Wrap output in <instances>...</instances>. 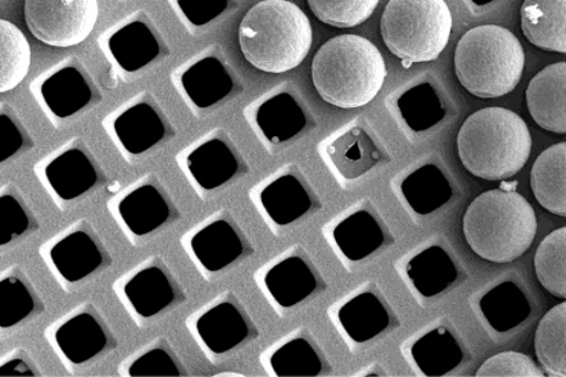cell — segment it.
<instances>
[{
  "instance_id": "5b68a950",
  "label": "cell",
  "mask_w": 566,
  "mask_h": 377,
  "mask_svg": "<svg viewBox=\"0 0 566 377\" xmlns=\"http://www.w3.org/2000/svg\"><path fill=\"white\" fill-rule=\"evenodd\" d=\"M524 65L523 46L503 27L473 28L457 46V76L474 97L491 100L512 93L523 76Z\"/></svg>"
},
{
  "instance_id": "603a6c76",
  "label": "cell",
  "mask_w": 566,
  "mask_h": 377,
  "mask_svg": "<svg viewBox=\"0 0 566 377\" xmlns=\"http://www.w3.org/2000/svg\"><path fill=\"white\" fill-rule=\"evenodd\" d=\"M261 364L269 376H318L324 370L321 348L311 332L295 329L262 353Z\"/></svg>"
},
{
  "instance_id": "cb8c5ba5",
  "label": "cell",
  "mask_w": 566,
  "mask_h": 377,
  "mask_svg": "<svg viewBox=\"0 0 566 377\" xmlns=\"http://www.w3.org/2000/svg\"><path fill=\"white\" fill-rule=\"evenodd\" d=\"M526 104L543 129L566 134V63L548 65L532 78Z\"/></svg>"
},
{
  "instance_id": "44dd1931",
  "label": "cell",
  "mask_w": 566,
  "mask_h": 377,
  "mask_svg": "<svg viewBox=\"0 0 566 377\" xmlns=\"http://www.w3.org/2000/svg\"><path fill=\"white\" fill-rule=\"evenodd\" d=\"M250 199L272 229L290 227L316 205L315 191L298 167L284 166L250 190Z\"/></svg>"
},
{
  "instance_id": "7bdbcfd3",
  "label": "cell",
  "mask_w": 566,
  "mask_h": 377,
  "mask_svg": "<svg viewBox=\"0 0 566 377\" xmlns=\"http://www.w3.org/2000/svg\"><path fill=\"white\" fill-rule=\"evenodd\" d=\"M0 376H43L41 365L25 347H15L0 358Z\"/></svg>"
},
{
  "instance_id": "9a60e30c",
  "label": "cell",
  "mask_w": 566,
  "mask_h": 377,
  "mask_svg": "<svg viewBox=\"0 0 566 377\" xmlns=\"http://www.w3.org/2000/svg\"><path fill=\"white\" fill-rule=\"evenodd\" d=\"M103 126L128 160L160 148L177 135L171 116L150 92L138 93L117 106L105 117Z\"/></svg>"
},
{
  "instance_id": "277c9868",
  "label": "cell",
  "mask_w": 566,
  "mask_h": 377,
  "mask_svg": "<svg viewBox=\"0 0 566 377\" xmlns=\"http://www.w3.org/2000/svg\"><path fill=\"white\" fill-rule=\"evenodd\" d=\"M534 207L517 191L496 189L480 195L463 218L470 249L493 263L523 256L536 238Z\"/></svg>"
},
{
  "instance_id": "30bf717a",
  "label": "cell",
  "mask_w": 566,
  "mask_h": 377,
  "mask_svg": "<svg viewBox=\"0 0 566 377\" xmlns=\"http://www.w3.org/2000/svg\"><path fill=\"white\" fill-rule=\"evenodd\" d=\"M39 255L65 291L86 283L114 264L108 244L86 218L54 234L41 245Z\"/></svg>"
},
{
  "instance_id": "d6986e66",
  "label": "cell",
  "mask_w": 566,
  "mask_h": 377,
  "mask_svg": "<svg viewBox=\"0 0 566 377\" xmlns=\"http://www.w3.org/2000/svg\"><path fill=\"white\" fill-rule=\"evenodd\" d=\"M101 49L123 75H134L166 59L168 46L158 24L139 10L99 38Z\"/></svg>"
},
{
  "instance_id": "2e32d148",
  "label": "cell",
  "mask_w": 566,
  "mask_h": 377,
  "mask_svg": "<svg viewBox=\"0 0 566 377\" xmlns=\"http://www.w3.org/2000/svg\"><path fill=\"white\" fill-rule=\"evenodd\" d=\"M31 90L44 114L55 123L84 114L104 100L93 73L76 57L61 61L43 72L32 82Z\"/></svg>"
},
{
  "instance_id": "836d02e7",
  "label": "cell",
  "mask_w": 566,
  "mask_h": 377,
  "mask_svg": "<svg viewBox=\"0 0 566 377\" xmlns=\"http://www.w3.org/2000/svg\"><path fill=\"white\" fill-rule=\"evenodd\" d=\"M408 275L419 294L431 297L447 290L457 280L458 270L440 247H430L409 262Z\"/></svg>"
},
{
  "instance_id": "5bb4252c",
  "label": "cell",
  "mask_w": 566,
  "mask_h": 377,
  "mask_svg": "<svg viewBox=\"0 0 566 377\" xmlns=\"http://www.w3.org/2000/svg\"><path fill=\"white\" fill-rule=\"evenodd\" d=\"M108 210L133 244L181 218L176 197L156 172L145 174L112 197Z\"/></svg>"
},
{
  "instance_id": "e575fe53",
  "label": "cell",
  "mask_w": 566,
  "mask_h": 377,
  "mask_svg": "<svg viewBox=\"0 0 566 377\" xmlns=\"http://www.w3.org/2000/svg\"><path fill=\"white\" fill-rule=\"evenodd\" d=\"M412 357L424 376H446L462 362V350L451 332L434 329L415 343Z\"/></svg>"
},
{
  "instance_id": "d4e9b609",
  "label": "cell",
  "mask_w": 566,
  "mask_h": 377,
  "mask_svg": "<svg viewBox=\"0 0 566 377\" xmlns=\"http://www.w3.org/2000/svg\"><path fill=\"white\" fill-rule=\"evenodd\" d=\"M46 313L42 292L20 264L0 273V329L9 331Z\"/></svg>"
},
{
  "instance_id": "484cf974",
  "label": "cell",
  "mask_w": 566,
  "mask_h": 377,
  "mask_svg": "<svg viewBox=\"0 0 566 377\" xmlns=\"http://www.w3.org/2000/svg\"><path fill=\"white\" fill-rule=\"evenodd\" d=\"M521 27L534 46L566 54V0H524Z\"/></svg>"
},
{
  "instance_id": "52a82bcc",
  "label": "cell",
  "mask_w": 566,
  "mask_h": 377,
  "mask_svg": "<svg viewBox=\"0 0 566 377\" xmlns=\"http://www.w3.org/2000/svg\"><path fill=\"white\" fill-rule=\"evenodd\" d=\"M179 243L207 281L221 277L255 253L251 235L228 208H220L196 223Z\"/></svg>"
},
{
  "instance_id": "8992f818",
  "label": "cell",
  "mask_w": 566,
  "mask_h": 377,
  "mask_svg": "<svg viewBox=\"0 0 566 377\" xmlns=\"http://www.w3.org/2000/svg\"><path fill=\"white\" fill-rule=\"evenodd\" d=\"M380 32L397 57L429 63L440 57L450 41L452 13L446 0H390Z\"/></svg>"
},
{
  "instance_id": "ba28073f",
  "label": "cell",
  "mask_w": 566,
  "mask_h": 377,
  "mask_svg": "<svg viewBox=\"0 0 566 377\" xmlns=\"http://www.w3.org/2000/svg\"><path fill=\"white\" fill-rule=\"evenodd\" d=\"M117 300L139 326L188 301L182 281L160 253L144 259L112 285Z\"/></svg>"
},
{
  "instance_id": "ab89813d",
  "label": "cell",
  "mask_w": 566,
  "mask_h": 377,
  "mask_svg": "<svg viewBox=\"0 0 566 377\" xmlns=\"http://www.w3.org/2000/svg\"><path fill=\"white\" fill-rule=\"evenodd\" d=\"M35 148L30 128L13 106L0 104V165L17 159Z\"/></svg>"
},
{
  "instance_id": "e0dca14e",
  "label": "cell",
  "mask_w": 566,
  "mask_h": 377,
  "mask_svg": "<svg viewBox=\"0 0 566 377\" xmlns=\"http://www.w3.org/2000/svg\"><path fill=\"white\" fill-rule=\"evenodd\" d=\"M171 82L195 114L214 109L244 90L242 77L218 48L207 49L179 65Z\"/></svg>"
},
{
  "instance_id": "9c48e42d",
  "label": "cell",
  "mask_w": 566,
  "mask_h": 377,
  "mask_svg": "<svg viewBox=\"0 0 566 377\" xmlns=\"http://www.w3.org/2000/svg\"><path fill=\"white\" fill-rule=\"evenodd\" d=\"M44 336L72 373L99 362L119 347L114 326L93 302H83L61 315L48 326Z\"/></svg>"
},
{
  "instance_id": "60d3db41",
  "label": "cell",
  "mask_w": 566,
  "mask_h": 377,
  "mask_svg": "<svg viewBox=\"0 0 566 377\" xmlns=\"http://www.w3.org/2000/svg\"><path fill=\"white\" fill-rule=\"evenodd\" d=\"M478 376H545V374L524 354L506 352L486 359L478 370Z\"/></svg>"
},
{
  "instance_id": "4dcf8cb0",
  "label": "cell",
  "mask_w": 566,
  "mask_h": 377,
  "mask_svg": "<svg viewBox=\"0 0 566 377\" xmlns=\"http://www.w3.org/2000/svg\"><path fill=\"white\" fill-rule=\"evenodd\" d=\"M338 249L350 261H361L384 244L385 234L379 222L368 211H357L340 222L333 233Z\"/></svg>"
},
{
  "instance_id": "7a4b0ae2",
  "label": "cell",
  "mask_w": 566,
  "mask_h": 377,
  "mask_svg": "<svg viewBox=\"0 0 566 377\" xmlns=\"http://www.w3.org/2000/svg\"><path fill=\"white\" fill-rule=\"evenodd\" d=\"M462 165L485 181H506L523 170L532 151L528 126L506 108L475 112L458 134Z\"/></svg>"
},
{
  "instance_id": "74e56055",
  "label": "cell",
  "mask_w": 566,
  "mask_h": 377,
  "mask_svg": "<svg viewBox=\"0 0 566 377\" xmlns=\"http://www.w3.org/2000/svg\"><path fill=\"white\" fill-rule=\"evenodd\" d=\"M535 270L551 294L566 300V227L554 230L537 247Z\"/></svg>"
},
{
  "instance_id": "f1b7e54d",
  "label": "cell",
  "mask_w": 566,
  "mask_h": 377,
  "mask_svg": "<svg viewBox=\"0 0 566 377\" xmlns=\"http://www.w3.org/2000/svg\"><path fill=\"white\" fill-rule=\"evenodd\" d=\"M41 217L19 187L6 182L0 187V247L21 241L39 232Z\"/></svg>"
},
{
  "instance_id": "8d00e7d4",
  "label": "cell",
  "mask_w": 566,
  "mask_h": 377,
  "mask_svg": "<svg viewBox=\"0 0 566 377\" xmlns=\"http://www.w3.org/2000/svg\"><path fill=\"white\" fill-rule=\"evenodd\" d=\"M409 207L420 216L439 210L452 197L448 179L436 167H423L401 185Z\"/></svg>"
},
{
  "instance_id": "ac0fdd59",
  "label": "cell",
  "mask_w": 566,
  "mask_h": 377,
  "mask_svg": "<svg viewBox=\"0 0 566 377\" xmlns=\"http://www.w3.org/2000/svg\"><path fill=\"white\" fill-rule=\"evenodd\" d=\"M99 17L98 0H25L28 30L52 48H74L92 35Z\"/></svg>"
},
{
  "instance_id": "3957f363",
  "label": "cell",
  "mask_w": 566,
  "mask_h": 377,
  "mask_svg": "<svg viewBox=\"0 0 566 377\" xmlns=\"http://www.w3.org/2000/svg\"><path fill=\"white\" fill-rule=\"evenodd\" d=\"M388 76L382 54L368 39L340 35L318 50L312 81L325 103L344 109L371 103Z\"/></svg>"
},
{
  "instance_id": "83f0119b",
  "label": "cell",
  "mask_w": 566,
  "mask_h": 377,
  "mask_svg": "<svg viewBox=\"0 0 566 377\" xmlns=\"http://www.w3.org/2000/svg\"><path fill=\"white\" fill-rule=\"evenodd\" d=\"M119 375L122 377H179L188 376L189 370L171 341L166 335H160L123 359Z\"/></svg>"
},
{
  "instance_id": "f546056e",
  "label": "cell",
  "mask_w": 566,
  "mask_h": 377,
  "mask_svg": "<svg viewBox=\"0 0 566 377\" xmlns=\"http://www.w3.org/2000/svg\"><path fill=\"white\" fill-rule=\"evenodd\" d=\"M339 323L353 342L364 343L382 334L389 326V313L373 294L353 297L338 313Z\"/></svg>"
},
{
  "instance_id": "7c38bea8",
  "label": "cell",
  "mask_w": 566,
  "mask_h": 377,
  "mask_svg": "<svg viewBox=\"0 0 566 377\" xmlns=\"http://www.w3.org/2000/svg\"><path fill=\"white\" fill-rule=\"evenodd\" d=\"M179 170L196 193L207 197L251 172L244 151L227 128L210 129L177 155Z\"/></svg>"
},
{
  "instance_id": "ffe728a7",
  "label": "cell",
  "mask_w": 566,
  "mask_h": 377,
  "mask_svg": "<svg viewBox=\"0 0 566 377\" xmlns=\"http://www.w3.org/2000/svg\"><path fill=\"white\" fill-rule=\"evenodd\" d=\"M254 279L258 289L277 312L301 305L321 286L315 264L302 245L291 247L263 264Z\"/></svg>"
},
{
  "instance_id": "6da1fadb",
  "label": "cell",
  "mask_w": 566,
  "mask_h": 377,
  "mask_svg": "<svg viewBox=\"0 0 566 377\" xmlns=\"http://www.w3.org/2000/svg\"><path fill=\"white\" fill-rule=\"evenodd\" d=\"M310 19L290 0H262L252 6L239 25L244 59L266 73H284L304 63L311 52Z\"/></svg>"
},
{
  "instance_id": "1f68e13d",
  "label": "cell",
  "mask_w": 566,
  "mask_h": 377,
  "mask_svg": "<svg viewBox=\"0 0 566 377\" xmlns=\"http://www.w3.org/2000/svg\"><path fill=\"white\" fill-rule=\"evenodd\" d=\"M32 52L24 32L13 22L0 21V93L20 86L30 72Z\"/></svg>"
},
{
  "instance_id": "7402d4cb",
  "label": "cell",
  "mask_w": 566,
  "mask_h": 377,
  "mask_svg": "<svg viewBox=\"0 0 566 377\" xmlns=\"http://www.w3.org/2000/svg\"><path fill=\"white\" fill-rule=\"evenodd\" d=\"M244 117L268 148L289 143L305 126V117L293 95L273 90L245 106Z\"/></svg>"
},
{
  "instance_id": "d6a6232c",
  "label": "cell",
  "mask_w": 566,
  "mask_h": 377,
  "mask_svg": "<svg viewBox=\"0 0 566 377\" xmlns=\"http://www.w3.org/2000/svg\"><path fill=\"white\" fill-rule=\"evenodd\" d=\"M535 352L547 374L566 377V302L553 307L541 320Z\"/></svg>"
},
{
  "instance_id": "8fae6325",
  "label": "cell",
  "mask_w": 566,
  "mask_h": 377,
  "mask_svg": "<svg viewBox=\"0 0 566 377\" xmlns=\"http://www.w3.org/2000/svg\"><path fill=\"white\" fill-rule=\"evenodd\" d=\"M35 174L61 208L80 201L109 181L103 161L82 137L65 140L35 166Z\"/></svg>"
},
{
  "instance_id": "4fadbf2b",
  "label": "cell",
  "mask_w": 566,
  "mask_h": 377,
  "mask_svg": "<svg viewBox=\"0 0 566 377\" xmlns=\"http://www.w3.org/2000/svg\"><path fill=\"white\" fill-rule=\"evenodd\" d=\"M187 328L211 359L231 356L260 337L254 315L237 292L228 290L207 302L187 320Z\"/></svg>"
},
{
  "instance_id": "4316f807",
  "label": "cell",
  "mask_w": 566,
  "mask_h": 377,
  "mask_svg": "<svg viewBox=\"0 0 566 377\" xmlns=\"http://www.w3.org/2000/svg\"><path fill=\"white\" fill-rule=\"evenodd\" d=\"M531 188L545 210L566 217V143L553 145L537 157Z\"/></svg>"
},
{
  "instance_id": "d590c367",
  "label": "cell",
  "mask_w": 566,
  "mask_h": 377,
  "mask_svg": "<svg viewBox=\"0 0 566 377\" xmlns=\"http://www.w3.org/2000/svg\"><path fill=\"white\" fill-rule=\"evenodd\" d=\"M480 306L488 323L497 332L512 331L531 313L524 292L513 283H504L488 292Z\"/></svg>"
},
{
  "instance_id": "f35d334b",
  "label": "cell",
  "mask_w": 566,
  "mask_h": 377,
  "mask_svg": "<svg viewBox=\"0 0 566 377\" xmlns=\"http://www.w3.org/2000/svg\"><path fill=\"white\" fill-rule=\"evenodd\" d=\"M307 3L324 24L353 28L373 15L379 0H307Z\"/></svg>"
},
{
  "instance_id": "b9f144b4",
  "label": "cell",
  "mask_w": 566,
  "mask_h": 377,
  "mask_svg": "<svg viewBox=\"0 0 566 377\" xmlns=\"http://www.w3.org/2000/svg\"><path fill=\"white\" fill-rule=\"evenodd\" d=\"M193 27H205L226 13L231 0H168Z\"/></svg>"
},
{
  "instance_id": "ee69618b",
  "label": "cell",
  "mask_w": 566,
  "mask_h": 377,
  "mask_svg": "<svg viewBox=\"0 0 566 377\" xmlns=\"http://www.w3.org/2000/svg\"><path fill=\"white\" fill-rule=\"evenodd\" d=\"M402 65H405L406 67H409L412 65V63H411V61L402 60Z\"/></svg>"
}]
</instances>
